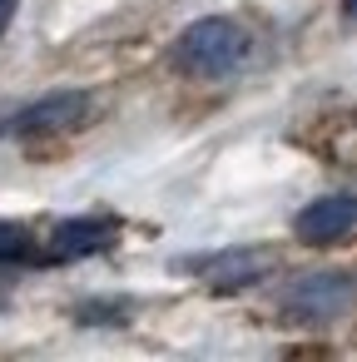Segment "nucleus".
I'll return each mask as SVG.
<instances>
[{
	"label": "nucleus",
	"instance_id": "obj_3",
	"mask_svg": "<svg viewBox=\"0 0 357 362\" xmlns=\"http://www.w3.org/2000/svg\"><path fill=\"white\" fill-rule=\"evenodd\" d=\"M85 115H90V95L85 90H50L35 105L16 110L0 129L6 134H60V129H75Z\"/></svg>",
	"mask_w": 357,
	"mask_h": 362
},
{
	"label": "nucleus",
	"instance_id": "obj_8",
	"mask_svg": "<svg viewBox=\"0 0 357 362\" xmlns=\"http://www.w3.org/2000/svg\"><path fill=\"white\" fill-rule=\"evenodd\" d=\"M80 322H90V327H115V322H124L129 317V308L124 303H80V313H75Z\"/></svg>",
	"mask_w": 357,
	"mask_h": 362
},
{
	"label": "nucleus",
	"instance_id": "obj_9",
	"mask_svg": "<svg viewBox=\"0 0 357 362\" xmlns=\"http://www.w3.org/2000/svg\"><path fill=\"white\" fill-rule=\"evenodd\" d=\"M16 6H21V0H0V30H6V25H11V16H16Z\"/></svg>",
	"mask_w": 357,
	"mask_h": 362
},
{
	"label": "nucleus",
	"instance_id": "obj_4",
	"mask_svg": "<svg viewBox=\"0 0 357 362\" xmlns=\"http://www.w3.org/2000/svg\"><path fill=\"white\" fill-rule=\"evenodd\" d=\"M273 248H223V253H204V258H184L189 273H204L213 288H248L263 273H273Z\"/></svg>",
	"mask_w": 357,
	"mask_h": 362
},
{
	"label": "nucleus",
	"instance_id": "obj_10",
	"mask_svg": "<svg viewBox=\"0 0 357 362\" xmlns=\"http://www.w3.org/2000/svg\"><path fill=\"white\" fill-rule=\"evenodd\" d=\"M342 11H347V21L357 25V0H342Z\"/></svg>",
	"mask_w": 357,
	"mask_h": 362
},
{
	"label": "nucleus",
	"instance_id": "obj_6",
	"mask_svg": "<svg viewBox=\"0 0 357 362\" xmlns=\"http://www.w3.org/2000/svg\"><path fill=\"white\" fill-rule=\"evenodd\" d=\"M115 233H119V223L110 218V214H80V218H65V223H55V233H50V258H90V253H105L110 243H115Z\"/></svg>",
	"mask_w": 357,
	"mask_h": 362
},
{
	"label": "nucleus",
	"instance_id": "obj_2",
	"mask_svg": "<svg viewBox=\"0 0 357 362\" xmlns=\"http://www.w3.org/2000/svg\"><path fill=\"white\" fill-rule=\"evenodd\" d=\"M357 303V278L342 268H322V273H303L278 293L283 317L293 322H332Z\"/></svg>",
	"mask_w": 357,
	"mask_h": 362
},
{
	"label": "nucleus",
	"instance_id": "obj_5",
	"mask_svg": "<svg viewBox=\"0 0 357 362\" xmlns=\"http://www.w3.org/2000/svg\"><path fill=\"white\" fill-rule=\"evenodd\" d=\"M293 228H298L303 243H332V238L352 233L357 228V194H322V199H312L293 218Z\"/></svg>",
	"mask_w": 357,
	"mask_h": 362
},
{
	"label": "nucleus",
	"instance_id": "obj_1",
	"mask_svg": "<svg viewBox=\"0 0 357 362\" xmlns=\"http://www.w3.org/2000/svg\"><path fill=\"white\" fill-rule=\"evenodd\" d=\"M248 60V30L223 21V16H209V21H194L179 40H174V65L194 80H223L233 75L238 65Z\"/></svg>",
	"mask_w": 357,
	"mask_h": 362
},
{
	"label": "nucleus",
	"instance_id": "obj_7",
	"mask_svg": "<svg viewBox=\"0 0 357 362\" xmlns=\"http://www.w3.org/2000/svg\"><path fill=\"white\" fill-rule=\"evenodd\" d=\"M35 258V233L25 223H0V263H30Z\"/></svg>",
	"mask_w": 357,
	"mask_h": 362
}]
</instances>
